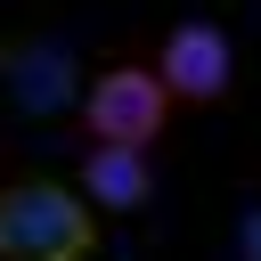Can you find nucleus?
<instances>
[{
    "instance_id": "nucleus-1",
    "label": "nucleus",
    "mask_w": 261,
    "mask_h": 261,
    "mask_svg": "<svg viewBox=\"0 0 261 261\" xmlns=\"http://www.w3.org/2000/svg\"><path fill=\"white\" fill-rule=\"evenodd\" d=\"M98 253V212L82 188L16 171L0 179V261H90Z\"/></svg>"
},
{
    "instance_id": "nucleus-3",
    "label": "nucleus",
    "mask_w": 261,
    "mask_h": 261,
    "mask_svg": "<svg viewBox=\"0 0 261 261\" xmlns=\"http://www.w3.org/2000/svg\"><path fill=\"white\" fill-rule=\"evenodd\" d=\"M155 73H163V90H171L179 106H220V98H228V82H237V49H228V33H220V24L188 16V24H171V33H163Z\"/></svg>"
},
{
    "instance_id": "nucleus-5",
    "label": "nucleus",
    "mask_w": 261,
    "mask_h": 261,
    "mask_svg": "<svg viewBox=\"0 0 261 261\" xmlns=\"http://www.w3.org/2000/svg\"><path fill=\"white\" fill-rule=\"evenodd\" d=\"M33 65H16V49L0 41V82H16V98L24 106H57L65 90H73V57H57V49H24Z\"/></svg>"
},
{
    "instance_id": "nucleus-4",
    "label": "nucleus",
    "mask_w": 261,
    "mask_h": 261,
    "mask_svg": "<svg viewBox=\"0 0 261 261\" xmlns=\"http://www.w3.org/2000/svg\"><path fill=\"white\" fill-rule=\"evenodd\" d=\"M73 188H82L90 204H106V212H147V204H155V163H147V147H106V139H90Z\"/></svg>"
},
{
    "instance_id": "nucleus-2",
    "label": "nucleus",
    "mask_w": 261,
    "mask_h": 261,
    "mask_svg": "<svg viewBox=\"0 0 261 261\" xmlns=\"http://www.w3.org/2000/svg\"><path fill=\"white\" fill-rule=\"evenodd\" d=\"M163 122H171V90H163L155 65H106V73H90V90H82V130L90 139H106V147H155Z\"/></svg>"
}]
</instances>
